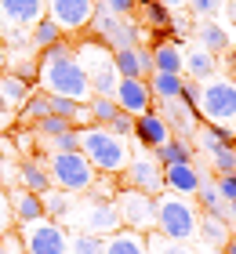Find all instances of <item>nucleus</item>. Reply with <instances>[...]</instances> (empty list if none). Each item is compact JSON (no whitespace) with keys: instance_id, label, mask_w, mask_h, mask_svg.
<instances>
[{"instance_id":"1","label":"nucleus","mask_w":236,"mask_h":254,"mask_svg":"<svg viewBox=\"0 0 236 254\" xmlns=\"http://www.w3.org/2000/svg\"><path fill=\"white\" fill-rule=\"evenodd\" d=\"M40 87L47 95H66L73 102L91 98L87 73H84V65L77 62V51H73L69 40H58L40 55Z\"/></svg>"},{"instance_id":"2","label":"nucleus","mask_w":236,"mask_h":254,"mask_svg":"<svg viewBox=\"0 0 236 254\" xmlns=\"http://www.w3.org/2000/svg\"><path fill=\"white\" fill-rule=\"evenodd\" d=\"M80 153L91 160V167L98 175H120L131 160V149H127V138L113 134L109 127L102 124H91V127H80Z\"/></svg>"},{"instance_id":"3","label":"nucleus","mask_w":236,"mask_h":254,"mask_svg":"<svg viewBox=\"0 0 236 254\" xmlns=\"http://www.w3.org/2000/svg\"><path fill=\"white\" fill-rule=\"evenodd\" d=\"M200 225V207L185 196L160 192L157 196V233L174 240V244H193Z\"/></svg>"},{"instance_id":"4","label":"nucleus","mask_w":236,"mask_h":254,"mask_svg":"<svg viewBox=\"0 0 236 254\" xmlns=\"http://www.w3.org/2000/svg\"><path fill=\"white\" fill-rule=\"evenodd\" d=\"M62 225H73L77 233H94V236H113L116 229H124L116 203L113 200H98V196H87V192H84V200H73V207H69Z\"/></svg>"},{"instance_id":"5","label":"nucleus","mask_w":236,"mask_h":254,"mask_svg":"<svg viewBox=\"0 0 236 254\" xmlns=\"http://www.w3.org/2000/svg\"><path fill=\"white\" fill-rule=\"evenodd\" d=\"M77 51V62L84 65L87 73V84H91V95H113L116 84H120V73H116V62H113V51L98 40H80L73 44Z\"/></svg>"},{"instance_id":"6","label":"nucleus","mask_w":236,"mask_h":254,"mask_svg":"<svg viewBox=\"0 0 236 254\" xmlns=\"http://www.w3.org/2000/svg\"><path fill=\"white\" fill-rule=\"evenodd\" d=\"M47 175H51V182L62 192H87L94 186V175L98 171L91 167V160L80 153V149H73V153H51L47 156Z\"/></svg>"},{"instance_id":"7","label":"nucleus","mask_w":236,"mask_h":254,"mask_svg":"<svg viewBox=\"0 0 236 254\" xmlns=\"http://www.w3.org/2000/svg\"><path fill=\"white\" fill-rule=\"evenodd\" d=\"M196 113L207 124H233L236 120V84L229 76H211L200 84Z\"/></svg>"},{"instance_id":"8","label":"nucleus","mask_w":236,"mask_h":254,"mask_svg":"<svg viewBox=\"0 0 236 254\" xmlns=\"http://www.w3.org/2000/svg\"><path fill=\"white\" fill-rule=\"evenodd\" d=\"M91 33L98 37V44H105L109 51H120V48H135L142 44V29L135 18H120L113 11H105L102 4H94V18H91Z\"/></svg>"},{"instance_id":"9","label":"nucleus","mask_w":236,"mask_h":254,"mask_svg":"<svg viewBox=\"0 0 236 254\" xmlns=\"http://www.w3.org/2000/svg\"><path fill=\"white\" fill-rule=\"evenodd\" d=\"M26 254H69V233L55 218H40L29 225H15Z\"/></svg>"},{"instance_id":"10","label":"nucleus","mask_w":236,"mask_h":254,"mask_svg":"<svg viewBox=\"0 0 236 254\" xmlns=\"http://www.w3.org/2000/svg\"><path fill=\"white\" fill-rule=\"evenodd\" d=\"M113 203H116V211H120L124 229H135L142 236L157 229V196L138 192V189H116Z\"/></svg>"},{"instance_id":"11","label":"nucleus","mask_w":236,"mask_h":254,"mask_svg":"<svg viewBox=\"0 0 236 254\" xmlns=\"http://www.w3.org/2000/svg\"><path fill=\"white\" fill-rule=\"evenodd\" d=\"M120 189H138V192H149V196H160L167 192L163 189V164L157 156H131L127 167L120 171Z\"/></svg>"},{"instance_id":"12","label":"nucleus","mask_w":236,"mask_h":254,"mask_svg":"<svg viewBox=\"0 0 236 254\" xmlns=\"http://www.w3.org/2000/svg\"><path fill=\"white\" fill-rule=\"evenodd\" d=\"M44 4H47V18H55L62 33H80L94 18L91 0H44Z\"/></svg>"},{"instance_id":"13","label":"nucleus","mask_w":236,"mask_h":254,"mask_svg":"<svg viewBox=\"0 0 236 254\" xmlns=\"http://www.w3.org/2000/svg\"><path fill=\"white\" fill-rule=\"evenodd\" d=\"M44 15H47L44 0H0V29L4 33H11V29L29 33Z\"/></svg>"},{"instance_id":"14","label":"nucleus","mask_w":236,"mask_h":254,"mask_svg":"<svg viewBox=\"0 0 236 254\" xmlns=\"http://www.w3.org/2000/svg\"><path fill=\"white\" fill-rule=\"evenodd\" d=\"M113 98H116V106H120V113H127V117H142V113H149L157 106V102H153V91H149V80H142V76H120Z\"/></svg>"},{"instance_id":"15","label":"nucleus","mask_w":236,"mask_h":254,"mask_svg":"<svg viewBox=\"0 0 236 254\" xmlns=\"http://www.w3.org/2000/svg\"><path fill=\"white\" fill-rule=\"evenodd\" d=\"M157 113L163 117V124H167L171 138H182V142H193L196 127H200V113L193 106H185L182 98H171V102H157Z\"/></svg>"},{"instance_id":"16","label":"nucleus","mask_w":236,"mask_h":254,"mask_svg":"<svg viewBox=\"0 0 236 254\" xmlns=\"http://www.w3.org/2000/svg\"><path fill=\"white\" fill-rule=\"evenodd\" d=\"M200 182H204V175H200V167H196V164H171V167H163V189L174 192V196L196 200Z\"/></svg>"},{"instance_id":"17","label":"nucleus","mask_w":236,"mask_h":254,"mask_svg":"<svg viewBox=\"0 0 236 254\" xmlns=\"http://www.w3.org/2000/svg\"><path fill=\"white\" fill-rule=\"evenodd\" d=\"M131 138L138 142V149H160L171 138V131H167V124H163L160 113L149 109V113H142V117H135V134Z\"/></svg>"},{"instance_id":"18","label":"nucleus","mask_w":236,"mask_h":254,"mask_svg":"<svg viewBox=\"0 0 236 254\" xmlns=\"http://www.w3.org/2000/svg\"><path fill=\"white\" fill-rule=\"evenodd\" d=\"M113 62H116V73L120 76H142L146 80L153 73V48H146V44L120 48V51H113Z\"/></svg>"},{"instance_id":"19","label":"nucleus","mask_w":236,"mask_h":254,"mask_svg":"<svg viewBox=\"0 0 236 254\" xmlns=\"http://www.w3.org/2000/svg\"><path fill=\"white\" fill-rule=\"evenodd\" d=\"M7 200H11V214H15V225H29V222H40L44 214V200L37 192H29V189H11L7 192Z\"/></svg>"},{"instance_id":"20","label":"nucleus","mask_w":236,"mask_h":254,"mask_svg":"<svg viewBox=\"0 0 236 254\" xmlns=\"http://www.w3.org/2000/svg\"><path fill=\"white\" fill-rule=\"evenodd\" d=\"M215 69H218V62H215V55L211 51H204L200 44H189V48H182V73H189L193 80H211L215 76Z\"/></svg>"},{"instance_id":"21","label":"nucleus","mask_w":236,"mask_h":254,"mask_svg":"<svg viewBox=\"0 0 236 254\" xmlns=\"http://www.w3.org/2000/svg\"><path fill=\"white\" fill-rule=\"evenodd\" d=\"M18 186L29 189V192H37V196H44L47 189L55 186L51 175H47V160H40V156L22 160V167H18Z\"/></svg>"},{"instance_id":"22","label":"nucleus","mask_w":236,"mask_h":254,"mask_svg":"<svg viewBox=\"0 0 236 254\" xmlns=\"http://www.w3.org/2000/svg\"><path fill=\"white\" fill-rule=\"evenodd\" d=\"M196 236H200V244H207V247H215L222 251L229 244V222L226 218H218V214H207V211H200V225H196Z\"/></svg>"},{"instance_id":"23","label":"nucleus","mask_w":236,"mask_h":254,"mask_svg":"<svg viewBox=\"0 0 236 254\" xmlns=\"http://www.w3.org/2000/svg\"><path fill=\"white\" fill-rule=\"evenodd\" d=\"M193 142L211 156V153H215V149H222V145H236V131H233L229 124H207V127H196Z\"/></svg>"},{"instance_id":"24","label":"nucleus","mask_w":236,"mask_h":254,"mask_svg":"<svg viewBox=\"0 0 236 254\" xmlns=\"http://www.w3.org/2000/svg\"><path fill=\"white\" fill-rule=\"evenodd\" d=\"M196 44L211 55H222L229 48V29L218 26V22H211V18H196Z\"/></svg>"},{"instance_id":"25","label":"nucleus","mask_w":236,"mask_h":254,"mask_svg":"<svg viewBox=\"0 0 236 254\" xmlns=\"http://www.w3.org/2000/svg\"><path fill=\"white\" fill-rule=\"evenodd\" d=\"M105 254H149V244L135 229H116L113 236H105Z\"/></svg>"},{"instance_id":"26","label":"nucleus","mask_w":236,"mask_h":254,"mask_svg":"<svg viewBox=\"0 0 236 254\" xmlns=\"http://www.w3.org/2000/svg\"><path fill=\"white\" fill-rule=\"evenodd\" d=\"M146 80H149L153 102H171V98H182L185 73H149Z\"/></svg>"},{"instance_id":"27","label":"nucleus","mask_w":236,"mask_h":254,"mask_svg":"<svg viewBox=\"0 0 236 254\" xmlns=\"http://www.w3.org/2000/svg\"><path fill=\"white\" fill-rule=\"evenodd\" d=\"M153 73H182V44L160 40L153 48Z\"/></svg>"},{"instance_id":"28","label":"nucleus","mask_w":236,"mask_h":254,"mask_svg":"<svg viewBox=\"0 0 236 254\" xmlns=\"http://www.w3.org/2000/svg\"><path fill=\"white\" fill-rule=\"evenodd\" d=\"M153 156H157L163 167H171V164H193V142L167 138V142H163L160 149H153Z\"/></svg>"},{"instance_id":"29","label":"nucleus","mask_w":236,"mask_h":254,"mask_svg":"<svg viewBox=\"0 0 236 254\" xmlns=\"http://www.w3.org/2000/svg\"><path fill=\"white\" fill-rule=\"evenodd\" d=\"M196 203H200V211H207V214H218V218H226L229 222V203L222 200V192L215 182H200V192H196Z\"/></svg>"},{"instance_id":"30","label":"nucleus","mask_w":236,"mask_h":254,"mask_svg":"<svg viewBox=\"0 0 236 254\" xmlns=\"http://www.w3.org/2000/svg\"><path fill=\"white\" fill-rule=\"evenodd\" d=\"M29 95H33V87L26 80H18L15 73H0V98H4L7 106H22Z\"/></svg>"},{"instance_id":"31","label":"nucleus","mask_w":236,"mask_h":254,"mask_svg":"<svg viewBox=\"0 0 236 254\" xmlns=\"http://www.w3.org/2000/svg\"><path fill=\"white\" fill-rule=\"evenodd\" d=\"M44 214L47 218H55V222H66V214H69V207H73V192H62V189H47L44 196Z\"/></svg>"},{"instance_id":"32","label":"nucleus","mask_w":236,"mask_h":254,"mask_svg":"<svg viewBox=\"0 0 236 254\" xmlns=\"http://www.w3.org/2000/svg\"><path fill=\"white\" fill-rule=\"evenodd\" d=\"M58 40H62V29H58V22L47 18V15L29 29V44H33V48H40V51H47V48H51V44H58Z\"/></svg>"},{"instance_id":"33","label":"nucleus","mask_w":236,"mask_h":254,"mask_svg":"<svg viewBox=\"0 0 236 254\" xmlns=\"http://www.w3.org/2000/svg\"><path fill=\"white\" fill-rule=\"evenodd\" d=\"M138 4H142V22H146V26H153L157 33L171 29V18H174V11H167L163 4H157V0H138Z\"/></svg>"},{"instance_id":"34","label":"nucleus","mask_w":236,"mask_h":254,"mask_svg":"<svg viewBox=\"0 0 236 254\" xmlns=\"http://www.w3.org/2000/svg\"><path fill=\"white\" fill-rule=\"evenodd\" d=\"M87 113H91V124H109L116 113H120V106H116V98L113 95H91L87 98Z\"/></svg>"},{"instance_id":"35","label":"nucleus","mask_w":236,"mask_h":254,"mask_svg":"<svg viewBox=\"0 0 236 254\" xmlns=\"http://www.w3.org/2000/svg\"><path fill=\"white\" fill-rule=\"evenodd\" d=\"M22 124H37L40 117H47V113H51V106H47V91H33V95L26 98V102H22Z\"/></svg>"},{"instance_id":"36","label":"nucleus","mask_w":236,"mask_h":254,"mask_svg":"<svg viewBox=\"0 0 236 254\" xmlns=\"http://www.w3.org/2000/svg\"><path fill=\"white\" fill-rule=\"evenodd\" d=\"M69 254H105V236H94V233L69 236Z\"/></svg>"},{"instance_id":"37","label":"nucleus","mask_w":236,"mask_h":254,"mask_svg":"<svg viewBox=\"0 0 236 254\" xmlns=\"http://www.w3.org/2000/svg\"><path fill=\"white\" fill-rule=\"evenodd\" d=\"M146 244H149V254H196L189 244H174V240L160 236L157 229H153V233H146Z\"/></svg>"},{"instance_id":"38","label":"nucleus","mask_w":236,"mask_h":254,"mask_svg":"<svg viewBox=\"0 0 236 254\" xmlns=\"http://www.w3.org/2000/svg\"><path fill=\"white\" fill-rule=\"evenodd\" d=\"M211 171L215 175H236V145H222L211 153Z\"/></svg>"},{"instance_id":"39","label":"nucleus","mask_w":236,"mask_h":254,"mask_svg":"<svg viewBox=\"0 0 236 254\" xmlns=\"http://www.w3.org/2000/svg\"><path fill=\"white\" fill-rule=\"evenodd\" d=\"M7 73H15L18 80H26L29 87H37V84H40V62H33V59H15Z\"/></svg>"},{"instance_id":"40","label":"nucleus","mask_w":236,"mask_h":254,"mask_svg":"<svg viewBox=\"0 0 236 254\" xmlns=\"http://www.w3.org/2000/svg\"><path fill=\"white\" fill-rule=\"evenodd\" d=\"M69 120H62V117H55V113H47V117H40L37 124H33V131H37L40 138H55V134H62V131H69Z\"/></svg>"},{"instance_id":"41","label":"nucleus","mask_w":236,"mask_h":254,"mask_svg":"<svg viewBox=\"0 0 236 254\" xmlns=\"http://www.w3.org/2000/svg\"><path fill=\"white\" fill-rule=\"evenodd\" d=\"M47 145H51V153H73V149H80V127H69V131L47 138Z\"/></svg>"},{"instance_id":"42","label":"nucleus","mask_w":236,"mask_h":254,"mask_svg":"<svg viewBox=\"0 0 236 254\" xmlns=\"http://www.w3.org/2000/svg\"><path fill=\"white\" fill-rule=\"evenodd\" d=\"M222 4H226V0H189V7H193L196 18H215V15H222Z\"/></svg>"},{"instance_id":"43","label":"nucleus","mask_w":236,"mask_h":254,"mask_svg":"<svg viewBox=\"0 0 236 254\" xmlns=\"http://www.w3.org/2000/svg\"><path fill=\"white\" fill-rule=\"evenodd\" d=\"M102 7L113 11V15H120V18H135L138 15V0H102Z\"/></svg>"},{"instance_id":"44","label":"nucleus","mask_w":236,"mask_h":254,"mask_svg":"<svg viewBox=\"0 0 236 254\" xmlns=\"http://www.w3.org/2000/svg\"><path fill=\"white\" fill-rule=\"evenodd\" d=\"M113 134H120V138H131L135 134V117H127V113H116V117L105 124Z\"/></svg>"},{"instance_id":"45","label":"nucleus","mask_w":236,"mask_h":254,"mask_svg":"<svg viewBox=\"0 0 236 254\" xmlns=\"http://www.w3.org/2000/svg\"><path fill=\"white\" fill-rule=\"evenodd\" d=\"M15 229V214H11V200H7V192L0 189V236L11 233Z\"/></svg>"},{"instance_id":"46","label":"nucleus","mask_w":236,"mask_h":254,"mask_svg":"<svg viewBox=\"0 0 236 254\" xmlns=\"http://www.w3.org/2000/svg\"><path fill=\"white\" fill-rule=\"evenodd\" d=\"M215 186H218V192H222V200H226V203L236 200V175H218Z\"/></svg>"},{"instance_id":"47","label":"nucleus","mask_w":236,"mask_h":254,"mask_svg":"<svg viewBox=\"0 0 236 254\" xmlns=\"http://www.w3.org/2000/svg\"><path fill=\"white\" fill-rule=\"evenodd\" d=\"M0 240H4V251H7V254H26V247H22V240H18L15 229H11V233H4Z\"/></svg>"},{"instance_id":"48","label":"nucleus","mask_w":236,"mask_h":254,"mask_svg":"<svg viewBox=\"0 0 236 254\" xmlns=\"http://www.w3.org/2000/svg\"><path fill=\"white\" fill-rule=\"evenodd\" d=\"M157 4H163L167 11H178V7H185V4H189V0H157Z\"/></svg>"},{"instance_id":"49","label":"nucleus","mask_w":236,"mask_h":254,"mask_svg":"<svg viewBox=\"0 0 236 254\" xmlns=\"http://www.w3.org/2000/svg\"><path fill=\"white\" fill-rule=\"evenodd\" d=\"M222 11L229 15V22H236V0H226V4H222Z\"/></svg>"},{"instance_id":"50","label":"nucleus","mask_w":236,"mask_h":254,"mask_svg":"<svg viewBox=\"0 0 236 254\" xmlns=\"http://www.w3.org/2000/svg\"><path fill=\"white\" fill-rule=\"evenodd\" d=\"M222 251H226V254H236V236H229V244L222 247Z\"/></svg>"},{"instance_id":"51","label":"nucleus","mask_w":236,"mask_h":254,"mask_svg":"<svg viewBox=\"0 0 236 254\" xmlns=\"http://www.w3.org/2000/svg\"><path fill=\"white\" fill-rule=\"evenodd\" d=\"M229 222H233V225H236V200H233V203H229Z\"/></svg>"},{"instance_id":"52","label":"nucleus","mask_w":236,"mask_h":254,"mask_svg":"<svg viewBox=\"0 0 236 254\" xmlns=\"http://www.w3.org/2000/svg\"><path fill=\"white\" fill-rule=\"evenodd\" d=\"M207 254H226V251H215V247H207Z\"/></svg>"},{"instance_id":"53","label":"nucleus","mask_w":236,"mask_h":254,"mask_svg":"<svg viewBox=\"0 0 236 254\" xmlns=\"http://www.w3.org/2000/svg\"><path fill=\"white\" fill-rule=\"evenodd\" d=\"M0 254H7V251H4V240H0Z\"/></svg>"},{"instance_id":"54","label":"nucleus","mask_w":236,"mask_h":254,"mask_svg":"<svg viewBox=\"0 0 236 254\" xmlns=\"http://www.w3.org/2000/svg\"><path fill=\"white\" fill-rule=\"evenodd\" d=\"M91 4H102V0H91Z\"/></svg>"}]
</instances>
